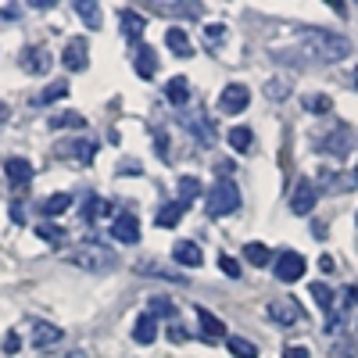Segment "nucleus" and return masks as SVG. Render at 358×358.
Wrapping results in <instances>:
<instances>
[{
	"label": "nucleus",
	"instance_id": "obj_7",
	"mask_svg": "<svg viewBox=\"0 0 358 358\" xmlns=\"http://www.w3.org/2000/svg\"><path fill=\"white\" fill-rule=\"evenodd\" d=\"M62 65H65L69 72H86V69H90V43H86L83 36H76V40L65 43V50H62Z\"/></svg>",
	"mask_w": 358,
	"mask_h": 358
},
{
	"label": "nucleus",
	"instance_id": "obj_28",
	"mask_svg": "<svg viewBox=\"0 0 358 358\" xmlns=\"http://www.w3.org/2000/svg\"><path fill=\"white\" fill-rule=\"evenodd\" d=\"M244 258H248L255 268H265V265H273V262H276V255L268 251L265 244H248V248H244Z\"/></svg>",
	"mask_w": 358,
	"mask_h": 358
},
{
	"label": "nucleus",
	"instance_id": "obj_40",
	"mask_svg": "<svg viewBox=\"0 0 358 358\" xmlns=\"http://www.w3.org/2000/svg\"><path fill=\"white\" fill-rule=\"evenodd\" d=\"M330 358H355V344L351 341H334V348H330Z\"/></svg>",
	"mask_w": 358,
	"mask_h": 358
},
{
	"label": "nucleus",
	"instance_id": "obj_18",
	"mask_svg": "<svg viewBox=\"0 0 358 358\" xmlns=\"http://www.w3.org/2000/svg\"><path fill=\"white\" fill-rule=\"evenodd\" d=\"M65 334H62V326H50V322H36L33 326V348H54L57 341H62Z\"/></svg>",
	"mask_w": 358,
	"mask_h": 358
},
{
	"label": "nucleus",
	"instance_id": "obj_5",
	"mask_svg": "<svg viewBox=\"0 0 358 358\" xmlns=\"http://www.w3.org/2000/svg\"><path fill=\"white\" fill-rule=\"evenodd\" d=\"M276 268V280H283V283H297L305 276V268H308V262H305V255H297V251H283V255H276V262H273Z\"/></svg>",
	"mask_w": 358,
	"mask_h": 358
},
{
	"label": "nucleus",
	"instance_id": "obj_35",
	"mask_svg": "<svg viewBox=\"0 0 358 358\" xmlns=\"http://www.w3.org/2000/svg\"><path fill=\"white\" fill-rule=\"evenodd\" d=\"M301 104H305V111H312V115H326V111L334 108V101L326 97V94H305Z\"/></svg>",
	"mask_w": 358,
	"mask_h": 358
},
{
	"label": "nucleus",
	"instance_id": "obj_42",
	"mask_svg": "<svg viewBox=\"0 0 358 358\" xmlns=\"http://www.w3.org/2000/svg\"><path fill=\"white\" fill-rule=\"evenodd\" d=\"M283 358H312V351L305 344H287L283 348Z\"/></svg>",
	"mask_w": 358,
	"mask_h": 358
},
{
	"label": "nucleus",
	"instance_id": "obj_25",
	"mask_svg": "<svg viewBox=\"0 0 358 358\" xmlns=\"http://www.w3.org/2000/svg\"><path fill=\"white\" fill-rule=\"evenodd\" d=\"M176 190H179V204H194L197 197H201V179L197 176H183V179H179V183H176Z\"/></svg>",
	"mask_w": 358,
	"mask_h": 358
},
{
	"label": "nucleus",
	"instance_id": "obj_8",
	"mask_svg": "<svg viewBox=\"0 0 358 358\" xmlns=\"http://www.w3.org/2000/svg\"><path fill=\"white\" fill-rule=\"evenodd\" d=\"M248 104H251V90L244 83H229L219 97V111H226V115H241Z\"/></svg>",
	"mask_w": 358,
	"mask_h": 358
},
{
	"label": "nucleus",
	"instance_id": "obj_48",
	"mask_svg": "<svg viewBox=\"0 0 358 358\" xmlns=\"http://www.w3.org/2000/svg\"><path fill=\"white\" fill-rule=\"evenodd\" d=\"M348 301H355V305H358V283H355V287L348 290Z\"/></svg>",
	"mask_w": 358,
	"mask_h": 358
},
{
	"label": "nucleus",
	"instance_id": "obj_46",
	"mask_svg": "<svg viewBox=\"0 0 358 358\" xmlns=\"http://www.w3.org/2000/svg\"><path fill=\"white\" fill-rule=\"evenodd\" d=\"M11 222H18V226L25 222V212H22V204H11Z\"/></svg>",
	"mask_w": 358,
	"mask_h": 358
},
{
	"label": "nucleus",
	"instance_id": "obj_3",
	"mask_svg": "<svg viewBox=\"0 0 358 358\" xmlns=\"http://www.w3.org/2000/svg\"><path fill=\"white\" fill-rule=\"evenodd\" d=\"M204 208H208V215H212V219H226L233 212H241V190H236L233 179H219V183H212Z\"/></svg>",
	"mask_w": 358,
	"mask_h": 358
},
{
	"label": "nucleus",
	"instance_id": "obj_6",
	"mask_svg": "<svg viewBox=\"0 0 358 358\" xmlns=\"http://www.w3.org/2000/svg\"><path fill=\"white\" fill-rule=\"evenodd\" d=\"M183 126H187V133H194L201 143H215V133H212V118L204 115V108L194 101L190 104V111L183 115Z\"/></svg>",
	"mask_w": 358,
	"mask_h": 358
},
{
	"label": "nucleus",
	"instance_id": "obj_47",
	"mask_svg": "<svg viewBox=\"0 0 358 358\" xmlns=\"http://www.w3.org/2000/svg\"><path fill=\"white\" fill-rule=\"evenodd\" d=\"M0 15H4V18H18V15H22V11H18V8H15V4H8V8H0Z\"/></svg>",
	"mask_w": 358,
	"mask_h": 358
},
{
	"label": "nucleus",
	"instance_id": "obj_11",
	"mask_svg": "<svg viewBox=\"0 0 358 358\" xmlns=\"http://www.w3.org/2000/svg\"><path fill=\"white\" fill-rule=\"evenodd\" d=\"M57 155L69 158V162H79V165H90L94 155H97V143L94 140H69V143L57 147Z\"/></svg>",
	"mask_w": 358,
	"mask_h": 358
},
{
	"label": "nucleus",
	"instance_id": "obj_33",
	"mask_svg": "<svg viewBox=\"0 0 358 358\" xmlns=\"http://www.w3.org/2000/svg\"><path fill=\"white\" fill-rule=\"evenodd\" d=\"M76 11H79V18H83L90 29L101 25V4H94V0H76Z\"/></svg>",
	"mask_w": 358,
	"mask_h": 358
},
{
	"label": "nucleus",
	"instance_id": "obj_12",
	"mask_svg": "<svg viewBox=\"0 0 358 358\" xmlns=\"http://www.w3.org/2000/svg\"><path fill=\"white\" fill-rule=\"evenodd\" d=\"M111 236L115 241H122V244H136L140 241V222L133 212H122L115 222H111Z\"/></svg>",
	"mask_w": 358,
	"mask_h": 358
},
{
	"label": "nucleus",
	"instance_id": "obj_26",
	"mask_svg": "<svg viewBox=\"0 0 358 358\" xmlns=\"http://www.w3.org/2000/svg\"><path fill=\"white\" fill-rule=\"evenodd\" d=\"M69 208H72V197H69V194H50V197L40 204V212H43L47 219H57L62 212H69Z\"/></svg>",
	"mask_w": 358,
	"mask_h": 358
},
{
	"label": "nucleus",
	"instance_id": "obj_45",
	"mask_svg": "<svg viewBox=\"0 0 358 358\" xmlns=\"http://www.w3.org/2000/svg\"><path fill=\"white\" fill-rule=\"evenodd\" d=\"M319 268H322V273H334L337 265H334V258H330V255H322V258H319Z\"/></svg>",
	"mask_w": 358,
	"mask_h": 358
},
{
	"label": "nucleus",
	"instance_id": "obj_9",
	"mask_svg": "<svg viewBox=\"0 0 358 358\" xmlns=\"http://www.w3.org/2000/svg\"><path fill=\"white\" fill-rule=\"evenodd\" d=\"M315 201H319V187L312 183V179H301V183L294 187V194H290V212L294 215H308L315 208Z\"/></svg>",
	"mask_w": 358,
	"mask_h": 358
},
{
	"label": "nucleus",
	"instance_id": "obj_44",
	"mask_svg": "<svg viewBox=\"0 0 358 358\" xmlns=\"http://www.w3.org/2000/svg\"><path fill=\"white\" fill-rule=\"evenodd\" d=\"M18 348H22V341H18V334H8V337H4V351H8V355H15Z\"/></svg>",
	"mask_w": 358,
	"mask_h": 358
},
{
	"label": "nucleus",
	"instance_id": "obj_53",
	"mask_svg": "<svg viewBox=\"0 0 358 358\" xmlns=\"http://www.w3.org/2000/svg\"><path fill=\"white\" fill-rule=\"evenodd\" d=\"M355 326H358V322H355Z\"/></svg>",
	"mask_w": 358,
	"mask_h": 358
},
{
	"label": "nucleus",
	"instance_id": "obj_31",
	"mask_svg": "<svg viewBox=\"0 0 358 358\" xmlns=\"http://www.w3.org/2000/svg\"><path fill=\"white\" fill-rule=\"evenodd\" d=\"M162 15H179V18H197L204 8L201 4H169V0H162V4H155Z\"/></svg>",
	"mask_w": 358,
	"mask_h": 358
},
{
	"label": "nucleus",
	"instance_id": "obj_39",
	"mask_svg": "<svg viewBox=\"0 0 358 358\" xmlns=\"http://www.w3.org/2000/svg\"><path fill=\"white\" fill-rule=\"evenodd\" d=\"M326 179H330V194H334V190L344 194V190L355 187V176H344V172H326Z\"/></svg>",
	"mask_w": 358,
	"mask_h": 358
},
{
	"label": "nucleus",
	"instance_id": "obj_27",
	"mask_svg": "<svg viewBox=\"0 0 358 358\" xmlns=\"http://www.w3.org/2000/svg\"><path fill=\"white\" fill-rule=\"evenodd\" d=\"M226 348L233 358H258V344L248 337H226Z\"/></svg>",
	"mask_w": 358,
	"mask_h": 358
},
{
	"label": "nucleus",
	"instance_id": "obj_41",
	"mask_svg": "<svg viewBox=\"0 0 358 358\" xmlns=\"http://www.w3.org/2000/svg\"><path fill=\"white\" fill-rule=\"evenodd\" d=\"M219 268H222V273H226L229 280H236V276H241V262H236V258H229V255H219Z\"/></svg>",
	"mask_w": 358,
	"mask_h": 358
},
{
	"label": "nucleus",
	"instance_id": "obj_24",
	"mask_svg": "<svg viewBox=\"0 0 358 358\" xmlns=\"http://www.w3.org/2000/svg\"><path fill=\"white\" fill-rule=\"evenodd\" d=\"M179 219H183V204H179V201L162 204V208H158V215H155L158 229H176V226H179Z\"/></svg>",
	"mask_w": 358,
	"mask_h": 358
},
{
	"label": "nucleus",
	"instance_id": "obj_36",
	"mask_svg": "<svg viewBox=\"0 0 358 358\" xmlns=\"http://www.w3.org/2000/svg\"><path fill=\"white\" fill-rule=\"evenodd\" d=\"M147 315H165V319H172L176 315V305L169 301V297H151V301H147Z\"/></svg>",
	"mask_w": 358,
	"mask_h": 358
},
{
	"label": "nucleus",
	"instance_id": "obj_38",
	"mask_svg": "<svg viewBox=\"0 0 358 358\" xmlns=\"http://www.w3.org/2000/svg\"><path fill=\"white\" fill-rule=\"evenodd\" d=\"M222 40H226V25H208V29H204V47H208V50H219Z\"/></svg>",
	"mask_w": 358,
	"mask_h": 358
},
{
	"label": "nucleus",
	"instance_id": "obj_10",
	"mask_svg": "<svg viewBox=\"0 0 358 358\" xmlns=\"http://www.w3.org/2000/svg\"><path fill=\"white\" fill-rule=\"evenodd\" d=\"M133 69H136L140 79H155V72H158V54H155V47H147L143 40H136V43H133Z\"/></svg>",
	"mask_w": 358,
	"mask_h": 358
},
{
	"label": "nucleus",
	"instance_id": "obj_34",
	"mask_svg": "<svg viewBox=\"0 0 358 358\" xmlns=\"http://www.w3.org/2000/svg\"><path fill=\"white\" fill-rule=\"evenodd\" d=\"M108 212H111V204H108L104 197H90V201L83 204V219H86V222H97V219L108 215Z\"/></svg>",
	"mask_w": 358,
	"mask_h": 358
},
{
	"label": "nucleus",
	"instance_id": "obj_29",
	"mask_svg": "<svg viewBox=\"0 0 358 358\" xmlns=\"http://www.w3.org/2000/svg\"><path fill=\"white\" fill-rule=\"evenodd\" d=\"M251 143H255V133H251L248 126H233V129H229V147H233V151L248 155V151H251Z\"/></svg>",
	"mask_w": 358,
	"mask_h": 358
},
{
	"label": "nucleus",
	"instance_id": "obj_23",
	"mask_svg": "<svg viewBox=\"0 0 358 358\" xmlns=\"http://www.w3.org/2000/svg\"><path fill=\"white\" fill-rule=\"evenodd\" d=\"M118 22H122V33L129 36V43H136L140 40V33H143V15H136L133 8H126V11H118Z\"/></svg>",
	"mask_w": 358,
	"mask_h": 358
},
{
	"label": "nucleus",
	"instance_id": "obj_51",
	"mask_svg": "<svg viewBox=\"0 0 358 358\" xmlns=\"http://www.w3.org/2000/svg\"><path fill=\"white\" fill-rule=\"evenodd\" d=\"M355 183H358V165H355Z\"/></svg>",
	"mask_w": 358,
	"mask_h": 358
},
{
	"label": "nucleus",
	"instance_id": "obj_16",
	"mask_svg": "<svg viewBox=\"0 0 358 358\" xmlns=\"http://www.w3.org/2000/svg\"><path fill=\"white\" fill-rule=\"evenodd\" d=\"M172 258H176L179 265H183V268H197V265L204 262V255H201V248H197L194 241H176Z\"/></svg>",
	"mask_w": 358,
	"mask_h": 358
},
{
	"label": "nucleus",
	"instance_id": "obj_2",
	"mask_svg": "<svg viewBox=\"0 0 358 358\" xmlns=\"http://www.w3.org/2000/svg\"><path fill=\"white\" fill-rule=\"evenodd\" d=\"M76 268H86V273H111V268L118 265V255L111 248H104L101 241H83L76 244L69 255H65Z\"/></svg>",
	"mask_w": 358,
	"mask_h": 358
},
{
	"label": "nucleus",
	"instance_id": "obj_14",
	"mask_svg": "<svg viewBox=\"0 0 358 358\" xmlns=\"http://www.w3.org/2000/svg\"><path fill=\"white\" fill-rule=\"evenodd\" d=\"M197 312V322H201V334L208 337V341H222L226 337V322L219 319V315H212V312H208V308H194Z\"/></svg>",
	"mask_w": 358,
	"mask_h": 358
},
{
	"label": "nucleus",
	"instance_id": "obj_49",
	"mask_svg": "<svg viewBox=\"0 0 358 358\" xmlns=\"http://www.w3.org/2000/svg\"><path fill=\"white\" fill-rule=\"evenodd\" d=\"M69 358H86V355H83V351H72V355H69Z\"/></svg>",
	"mask_w": 358,
	"mask_h": 358
},
{
	"label": "nucleus",
	"instance_id": "obj_19",
	"mask_svg": "<svg viewBox=\"0 0 358 358\" xmlns=\"http://www.w3.org/2000/svg\"><path fill=\"white\" fill-rule=\"evenodd\" d=\"M165 97H169V104H176V108H187V104H190V83H187V76L169 79Z\"/></svg>",
	"mask_w": 358,
	"mask_h": 358
},
{
	"label": "nucleus",
	"instance_id": "obj_32",
	"mask_svg": "<svg viewBox=\"0 0 358 358\" xmlns=\"http://www.w3.org/2000/svg\"><path fill=\"white\" fill-rule=\"evenodd\" d=\"M83 126H86V118L79 111H62L50 118V129H83Z\"/></svg>",
	"mask_w": 358,
	"mask_h": 358
},
{
	"label": "nucleus",
	"instance_id": "obj_21",
	"mask_svg": "<svg viewBox=\"0 0 358 358\" xmlns=\"http://www.w3.org/2000/svg\"><path fill=\"white\" fill-rule=\"evenodd\" d=\"M165 47L176 57H190L194 54V43H190V36L183 33V29H169V33H165Z\"/></svg>",
	"mask_w": 358,
	"mask_h": 358
},
{
	"label": "nucleus",
	"instance_id": "obj_1",
	"mask_svg": "<svg viewBox=\"0 0 358 358\" xmlns=\"http://www.w3.org/2000/svg\"><path fill=\"white\" fill-rule=\"evenodd\" d=\"M297 47L301 54L294 50H273L280 62H312V65H334V62H344L351 54V40L348 36H337V33H326V29H301L297 36Z\"/></svg>",
	"mask_w": 358,
	"mask_h": 358
},
{
	"label": "nucleus",
	"instance_id": "obj_13",
	"mask_svg": "<svg viewBox=\"0 0 358 358\" xmlns=\"http://www.w3.org/2000/svg\"><path fill=\"white\" fill-rule=\"evenodd\" d=\"M22 69L33 72V76H43L50 69V50L47 47H25L22 50Z\"/></svg>",
	"mask_w": 358,
	"mask_h": 358
},
{
	"label": "nucleus",
	"instance_id": "obj_43",
	"mask_svg": "<svg viewBox=\"0 0 358 358\" xmlns=\"http://www.w3.org/2000/svg\"><path fill=\"white\" fill-rule=\"evenodd\" d=\"M283 94H287V83H268V97L273 101H283Z\"/></svg>",
	"mask_w": 358,
	"mask_h": 358
},
{
	"label": "nucleus",
	"instance_id": "obj_17",
	"mask_svg": "<svg viewBox=\"0 0 358 358\" xmlns=\"http://www.w3.org/2000/svg\"><path fill=\"white\" fill-rule=\"evenodd\" d=\"M322 151L334 155V158L348 155V151H351V129H348V126H337V133H330V136L322 140Z\"/></svg>",
	"mask_w": 358,
	"mask_h": 358
},
{
	"label": "nucleus",
	"instance_id": "obj_52",
	"mask_svg": "<svg viewBox=\"0 0 358 358\" xmlns=\"http://www.w3.org/2000/svg\"><path fill=\"white\" fill-rule=\"evenodd\" d=\"M355 83H358V72H355Z\"/></svg>",
	"mask_w": 358,
	"mask_h": 358
},
{
	"label": "nucleus",
	"instance_id": "obj_30",
	"mask_svg": "<svg viewBox=\"0 0 358 358\" xmlns=\"http://www.w3.org/2000/svg\"><path fill=\"white\" fill-rule=\"evenodd\" d=\"M312 297H315V305H319L326 315H330V312L337 308V294H334L330 287H326V283H312Z\"/></svg>",
	"mask_w": 358,
	"mask_h": 358
},
{
	"label": "nucleus",
	"instance_id": "obj_50",
	"mask_svg": "<svg viewBox=\"0 0 358 358\" xmlns=\"http://www.w3.org/2000/svg\"><path fill=\"white\" fill-rule=\"evenodd\" d=\"M0 118H8V108L4 104H0Z\"/></svg>",
	"mask_w": 358,
	"mask_h": 358
},
{
	"label": "nucleus",
	"instance_id": "obj_4",
	"mask_svg": "<svg viewBox=\"0 0 358 358\" xmlns=\"http://www.w3.org/2000/svg\"><path fill=\"white\" fill-rule=\"evenodd\" d=\"M268 319H273L280 330H290V326H297L301 319H308L305 315V308H301V301L297 297H290V294H283V297H276V301H268Z\"/></svg>",
	"mask_w": 358,
	"mask_h": 358
},
{
	"label": "nucleus",
	"instance_id": "obj_15",
	"mask_svg": "<svg viewBox=\"0 0 358 358\" xmlns=\"http://www.w3.org/2000/svg\"><path fill=\"white\" fill-rule=\"evenodd\" d=\"M4 172H8V183H15V187H29V183H33V165H29L25 158H8Z\"/></svg>",
	"mask_w": 358,
	"mask_h": 358
},
{
	"label": "nucleus",
	"instance_id": "obj_22",
	"mask_svg": "<svg viewBox=\"0 0 358 358\" xmlns=\"http://www.w3.org/2000/svg\"><path fill=\"white\" fill-rule=\"evenodd\" d=\"M62 97H69V83H65V79H57V83H50L47 90H40V94L33 97V108H47V104L62 101Z\"/></svg>",
	"mask_w": 358,
	"mask_h": 358
},
{
	"label": "nucleus",
	"instance_id": "obj_20",
	"mask_svg": "<svg viewBox=\"0 0 358 358\" xmlns=\"http://www.w3.org/2000/svg\"><path fill=\"white\" fill-rule=\"evenodd\" d=\"M155 337H158V319L143 312V315L133 322V341H136V344H155Z\"/></svg>",
	"mask_w": 358,
	"mask_h": 358
},
{
	"label": "nucleus",
	"instance_id": "obj_37",
	"mask_svg": "<svg viewBox=\"0 0 358 358\" xmlns=\"http://www.w3.org/2000/svg\"><path fill=\"white\" fill-rule=\"evenodd\" d=\"M36 236H40V241H47V244H62L65 241V229L54 226V222H40L36 226Z\"/></svg>",
	"mask_w": 358,
	"mask_h": 358
}]
</instances>
